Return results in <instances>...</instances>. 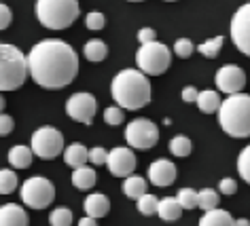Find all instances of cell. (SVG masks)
Listing matches in <instances>:
<instances>
[{
	"mask_svg": "<svg viewBox=\"0 0 250 226\" xmlns=\"http://www.w3.org/2000/svg\"><path fill=\"white\" fill-rule=\"evenodd\" d=\"M30 76L42 89H64L79 74L77 51L60 38L41 40L28 53Z\"/></svg>",
	"mask_w": 250,
	"mask_h": 226,
	"instance_id": "6da1fadb",
	"label": "cell"
},
{
	"mask_svg": "<svg viewBox=\"0 0 250 226\" xmlns=\"http://www.w3.org/2000/svg\"><path fill=\"white\" fill-rule=\"evenodd\" d=\"M112 99L117 102L119 108L125 110H140L151 102V83H148L146 74L140 70H121L112 78L110 83Z\"/></svg>",
	"mask_w": 250,
	"mask_h": 226,
	"instance_id": "7a4b0ae2",
	"label": "cell"
},
{
	"mask_svg": "<svg viewBox=\"0 0 250 226\" xmlns=\"http://www.w3.org/2000/svg\"><path fill=\"white\" fill-rule=\"evenodd\" d=\"M221 129L231 137H250V95L235 93L223 99L218 110Z\"/></svg>",
	"mask_w": 250,
	"mask_h": 226,
	"instance_id": "3957f363",
	"label": "cell"
},
{
	"mask_svg": "<svg viewBox=\"0 0 250 226\" xmlns=\"http://www.w3.org/2000/svg\"><path fill=\"white\" fill-rule=\"evenodd\" d=\"M30 74L28 55L15 45L0 42V91H15L26 83Z\"/></svg>",
	"mask_w": 250,
	"mask_h": 226,
	"instance_id": "277c9868",
	"label": "cell"
},
{
	"mask_svg": "<svg viewBox=\"0 0 250 226\" xmlns=\"http://www.w3.org/2000/svg\"><path fill=\"white\" fill-rule=\"evenodd\" d=\"M36 19L49 30L70 28L81 13L79 0H36Z\"/></svg>",
	"mask_w": 250,
	"mask_h": 226,
	"instance_id": "5b68a950",
	"label": "cell"
},
{
	"mask_svg": "<svg viewBox=\"0 0 250 226\" xmlns=\"http://www.w3.org/2000/svg\"><path fill=\"white\" fill-rule=\"evenodd\" d=\"M172 64V51L164 42H148V45H140L138 53H136V66L140 72L146 76H159L164 74Z\"/></svg>",
	"mask_w": 250,
	"mask_h": 226,
	"instance_id": "8992f818",
	"label": "cell"
},
{
	"mask_svg": "<svg viewBox=\"0 0 250 226\" xmlns=\"http://www.w3.org/2000/svg\"><path fill=\"white\" fill-rule=\"evenodd\" d=\"M20 197L23 205L32 207V209H45L55 199V186L51 180L42 178V175H34V178H28L23 182Z\"/></svg>",
	"mask_w": 250,
	"mask_h": 226,
	"instance_id": "52a82bcc",
	"label": "cell"
},
{
	"mask_svg": "<svg viewBox=\"0 0 250 226\" xmlns=\"http://www.w3.org/2000/svg\"><path fill=\"white\" fill-rule=\"evenodd\" d=\"M34 156H39L42 161H51L58 154H64V135L60 133L55 127H41L32 133V142H30Z\"/></svg>",
	"mask_w": 250,
	"mask_h": 226,
	"instance_id": "ba28073f",
	"label": "cell"
},
{
	"mask_svg": "<svg viewBox=\"0 0 250 226\" xmlns=\"http://www.w3.org/2000/svg\"><path fill=\"white\" fill-rule=\"evenodd\" d=\"M125 140L136 150H148L159 142V127L148 118H134L125 127Z\"/></svg>",
	"mask_w": 250,
	"mask_h": 226,
	"instance_id": "9c48e42d",
	"label": "cell"
},
{
	"mask_svg": "<svg viewBox=\"0 0 250 226\" xmlns=\"http://www.w3.org/2000/svg\"><path fill=\"white\" fill-rule=\"evenodd\" d=\"M96 110H98V102L91 93H74V95L68 97L66 102V114L77 123H83V125H91L93 123V116H96Z\"/></svg>",
	"mask_w": 250,
	"mask_h": 226,
	"instance_id": "30bf717a",
	"label": "cell"
},
{
	"mask_svg": "<svg viewBox=\"0 0 250 226\" xmlns=\"http://www.w3.org/2000/svg\"><path fill=\"white\" fill-rule=\"evenodd\" d=\"M231 40L235 49L250 57V2L242 4L231 19Z\"/></svg>",
	"mask_w": 250,
	"mask_h": 226,
	"instance_id": "8fae6325",
	"label": "cell"
},
{
	"mask_svg": "<svg viewBox=\"0 0 250 226\" xmlns=\"http://www.w3.org/2000/svg\"><path fill=\"white\" fill-rule=\"evenodd\" d=\"M214 83L218 87V91L227 93V95H235V93H242L244 85H246V72L240 66L227 64V66L218 68Z\"/></svg>",
	"mask_w": 250,
	"mask_h": 226,
	"instance_id": "7c38bea8",
	"label": "cell"
},
{
	"mask_svg": "<svg viewBox=\"0 0 250 226\" xmlns=\"http://www.w3.org/2000/svg\"><path fill=\"white\" fill-rule=\"evenodd\" d=\"M106 165H108V171L115 178H129V175H134V169H136V154L129 148L117 146L108 152Z\"/></svg>",
	"mask_w": 250,
	"mask_h": 226,
	"instance_id": "4fadbf2b",
	"label": "cell"
},
{
	"mask_svg": "<svg viewBox=\"0 0 250 226\" xmlns=\"http://www.w3.org/2000/svg\"><path fill=\"white\" fill-rule=\"evenodd\" d=\"M176 175H178L176 165L167 159H157L148 167V180H151V184H155V186H170V184H174Z\"/></svg>",
	"mask_w": 250,
	"mask_h": 226,
	"instance_id": "5bb4252c",
	"label": "cell"
},
{
	"mask_svg": "<svg viewBox=\"0 0 250 226\" xmlns=\"http://www.w3.org/2000/svg\"><path fill=\"white\" fill-rule=\"evenodd\" d=\"M30 218L21 205L7 203L0 207V226H28Z\"/></svg>",
	"mask_w": 250,
	"mask_h": 226,
	"instance_id": "9a60e30c",
	"label": "cell"
},
{
	"mask_svg": "<svg viewBox=\"0 0 250 226\" xmlns=\"http://www.w3.org/2000/svg\"><path fill=\"white\" fill-rule=\"evenodd\" d=\"M83 207H85V213H87V216L93 218V220H98V218H104L106 213H108L110 201H108V197H106V194H102V192H91L89 197L85 199Z\"/></svg>",
	"mask_w": 250,
	"mask_h": 226,
	"instance_id": "2e32d148",
	"label": "cell"
},
{
	"mask_svg": "<svg viewBox=\"0 0 250 226\" xmlns=\"http://www.w3.org/2000/svg\"><path fill=\"white\" fill-rule=\"evenodd\" d=\"M64 161H66V165H70L72 169L85 167L87 161H89V150H87L83 144H70V146H66V150H64Z\"/></svg>",
	"mask_w": 250,
	"mask_h": 226,
	"instance_id": "e0dca14e",
	"label": "cell"
},
{
	"mask_svg": "<svg viewBox=\"0 0 250 226\" xmlns=\"http://www.w3.org/2000/svg\"><path fill=\"white\" fill-rule=\"evenodd\" d=\"M32 159H34L32 148L21 146V144H17V146L9 150V163H11V167H15V169H28L32 165Z\"/></svg>",
	"mask_w": 250,
	"mask_h": 226,
	"instance_id": "ac0fdd59",
	"label": "cell"
},
{
	"mask_svg": "<svg viewBox=\"0 0 250 226\" xmlns=\"http://www.w3.org/2000/svg\"><path fill=\"white\" fill-rule=\"evenodd\" d=\"M159 218L166 220V222H176L183 213V205L178 203L176 197H166V199H159Z\"/></svg>",
	"mask_w": 250,
	"mask_h": 226,
	"instance_id": "d6986e66",
	"label": "cell"
},
{
	"mask_svg": "<svg viewBox=\"0 0 250 226\" xmlns=\"http://www.w3.org/2000/svg\"><path fill=\"white\" fill-rule=\"evenodd\" d=\"M197 108L204 112V114H214V112L221 110V106H223V99L218 97V93L216 91H210V89H206V91H199V97H197Z\"/></svg>",
	"mask_w": 250,
	"mask_h": 226,
	"instance_id": "ffe728a7",
	"label": "cell"
},
{
	"mask_svg": "<svg viewBox=\"0 0 250 226\" xmlns=\"http://www.w3.org/2000/svg\"><path fill=\"white\" fill-rule=\"evenodd\" d=\"M98 175L93 171V167H79L72 171V184L79 188V190H89V188L96 186Z\"/></svg>",
	"mask_w": 250,
	"mask_h": 226,
	"instance_id": "44dd1931",
	"label": "cell"
},
{
	"mask_svg": "<svg viewBox=\"0 0 250 226\" xmlns=\"http://www.w3.org/2000/svg\"><path fill=\"white\" fill-rule=\"evenodd\" d=\"M199 226H235V220L225 209H212L204 213V218L199 220Z\"/></svg>",
	"mask_w": 250,
	"mask_h": 226,
	"instance_id": "7402d4cb",
	"label": "cell"
},
{
	"mask_svg": "<svg viewBox=\"0 0 250 226\" xmlns=\"http://www.w3.org/2000/svg\"><path fill=\"white\" fill-rule=\"evenodd\" d=\"M123 194L129 199H142L146 194V180L140 178V175H129L123 182Z\"/></svg>",
	"mask_w": 250,
	"mask_h": 226,
	"instance_id": "603a6c76",
	"label": "cell"
},
{
	"mask_svg": "<svg viewBox=\"0 0 250 226\" xmlns=\"http://www.w3.org/2000/svg\"><path fill=\"white\" fill-rule=\"evenodd\" d=\"M83 55H85L87 61H102V59H106V55H108V47H106L104 40L91 38V40L85 42Z\"/></svg>",
	"mask_w": 250,
	"mask_h": 226,
	"instance_id": "cb8c5ba5",
	"label": "cell"
},
{
	"mask_svg": "<svg viewBox=\"0 0 250 226\" xmlns=\"http://www.w3.org/2000/svg\"><path fill=\"white\" fill-rule=\"evenodd\" d=\"M223 42H225V38H223V36H214V38H210V40L202 42V45L197 47V51L202 53L204 57H208V59H214V57H218V53H221V49H223Z\"/></svg>",
	"mask_w": 250,
	"mask_h": 226,
	"instance_id": "d4e9b609",
	"label": "cell"
},
{
	"mask_svg": "<svg viewBox=\"0 0 250 226\" xmlns=\"http://www.w3.org/2000/svg\"><path fill=\"white\" fill-rule=\"evenodd\" d=\"M193 150V144L187 135H176L170 140V152L174 156H189Z\"/></svg>",
	"mask_w": 250,
	"mask_h": 226,
	"instance_id": "484cf974",
	"label": "cell"
},
{
	"mask_svg": "<svg viewBox=\"0 0 250 226\" xmlns=\"http://www.w3.org/2000/svg\"><path fill=\"white\" fill-rule=\"evenodd\" d=\"M136 207H138V211L142 216H153V213H157V209H159V199L155 197V194L146 192L142 199L136 201Z\"/></svg>",
	"mask_w": 250,
	"mask_h": 226,
	"instance_id": "4316f807",
	"label": "cell"
},
{
	"mask_svg": "<svg viewBox=\"0 0 250 226\" xmlns=\"http://www.w3.org/2000/svg\"><path fill=\"white\" fill-rule=\"evenodd\" d=\"M176 199L183 205V209H195V207H199V192H195L193 188H180Z\"/></svg>",
	"mask_w": 250,
	"mask_h": 226,
	"instance_id": "83f0119b",
	"label": "cell"
},
{
	"mask_svg": "<svg viewBox=\"0 0 250 226\" xmlns=\"http://www.w3.org/2000/svg\"><path fill=\"white\" fill-rule=\"evenodd\" d=\"M17 188V173L13 169H0V194H11Z\"/></svg>",
	"mask_w": 250,
	"mask_h": 226,
	"instance_id": "f1b7e54d",
	"label": "cell"
},
{
	"mask_svg": "<svg viewBox=\"0 0 250 226\" xmlns=\"http://www.w3.org/2000/svg\"><path fill=\"white\" fill-rule=\"evenodd\" d=\"M199 207H202L204 211L218 209V192L212 190V188H204V190H199Z\"/></svg>",
	"mask_w": 250,
	"mask_h": 226,
	"instance_id": "f546056e",
	"label": "cell"
},
{
	"mask_svg": "<svg viewBox=\"0 0 250 226\" xmlns=\"http://www.w3.org/2000/svg\"><path fill=\"white\" fill-rule=\"evenodd\" d=\"M49 224L51 226H70L72 224V211L68 207H58L49 213Z\"/></svg>",
	"mask_w": 250,
	"mask_h": 226,
	"instance_id": "4dcf8cb0",
	"label": "cell"
},
{
	"mask_svg": "<svg viewBox=\"0 0 250 226\" xmlns=\"http://www.w3.org/2000/svg\"><path fill=\"white\" fill-rule=\"evenodd\" d=\"M237 171H240V178L250 184V144L237 156Z\"/></svg>",
	"mask_w": 250,
	"mask_h": 226,
	"instance_id": "1f68e13d",
	"label": "cell"
},
{
	"mask_svg": "<svg viewBox=\"0 0 250 226\" xmlns=\"http://www.w3.org/2000/svg\"><path fill=\"white\" fill-rule=\"evenodd\" d=\"M195 49H197V47H193V42H191L189 38H178L176 42H174V53H176L180 59L191 57Z\"/></svg>",
	"mask_w": 250,
	"mask_h": 226,
	"instance_id": "d6a6232c",
	"label": "cell"
},
{
	"mask_svg": "<svg viewBox=\"0 0 250 226\" xmlns=\"http://www.w3.org/2000/svg\"><path fill=\"white\" fill-rule=\"evenodd\" d=\"M104 121L106 125H121L123 123V108H119V106H108V108L104 110Z\"/></svg>",
	"mask_w": 250,
	"mask_h": 226,
	"instance_id": "836d02e7",
	"label": "cell"
},
{
	"mask_svg": "<svg viewBox=\"0 0 250 226\" xmlns=\"http://www.w3.org/2000/svg\"><path fill=\"white\" fill-rule=\"evenodd\" d=\"M104 23H106V19L100 11H91V13H87V17H85V26L89 30H93V32H96V30H102Z\"/></svg>",
	"mask_w": 250,
	"mask_h": 226,
	"instance_id": "e575fe53",
	"label": "cell"
},
{
	"mask_svg": "<svg viewBox=\"0 0 250 226\" xmlns=\"http://www.w3.org/2000/svg\"><path fill=\"white\" fill-rule=\"evenodd\" d=\"M89 161L93 165H106V161H108V150H104L102 146H96L89 150Z\"/></svg>",
	"mask_w": 250,
	"mask_h": 226,
	"instance_id": "d590c367",
	"label": "cell"
},
{
	"mask_svg": "<svg viewBox=\"0 0 250 226\" xmlns=\"http://www.w3.org/2000/svg\"><path fill=\"white\" fill-rule=\"evenodd\" d=\"M218 192L221 194H235L237 192V184H235V180L233 178H223L221 182H218Z\"/></svg>",
	"mask_w": 250,
	"mask_h": 226,
	"instance_id": "8d00e7d4",
	"label": "cell"
},
{
	"mask_svg": "<svg viewBox=\"0 0 250 226\" xmlns=\"http://www.w3.org/2000/svg\"><path fill=\"white\" fill-rule=\"evenodd\" d=\"M11 21H13V13H11V9L7 4L0 2V30H7L11 26Z\"/></svg>",
	"mask_w": 250,
	"mask_h": 226,
	"instance_id": "74e56055",
	"label": "cell"
},
{
	"mask_svg": "<svg viewBox=\"0 0 250 226\" xmlns=\"http://www.w3.org/2000/svg\"><path fill=\"white\" fill-rule=\"evenodd\" d=\"M15 127V121H13V116H9V114H0V135H9L11 131H13Z\"/></svg>",
	"mask_w": 250,
	"mask_h": 226,
	"instance_id": "f35d334b",
	"label": "cell"
},
{
	"mask_svg": "<svg viewBox=\"0 0 250 226\" xmlns=\"http://www.w3.org/2000/svg\"><path fill=\"white\" fill-rule=\"evenodd\" d=\"M155 30L153 28H142L138 30V42L140 45H148V42H155Z\"/></svg>",
	"mask_w": 250,
	"mask_h": 226,
	"instance_id": "ab89813d",
	"label": "cell"
},
{
	"mask_svg": "<svg viewBox=\"0 0 250 226\" xmlns=\"http://www.w3.org/2000/svg\"><path fill=\"white\" fill-rule=\"evenodd\" d=\"M197 97H199V91L195 89V87H185V89H183V99L187 104L197 102Z\"/></svg>",
	"mask_w": 250,
	"mask_h": 226,
	"instance_id": "60d3db41",
	"label": "cell"
},
{
	"mask_svg": "<svg viewBox=\"0 0 250 226\" xmlns=\"http://www.w3.org/2000/svg\"><path fill=\"white\" fill-rule=\"evenodd\" d=\"M79 226H98V222H96L93 218L85 216V218H81V220H79Z\"/></svg>",
	"mask_w": 250,
	"mask_h": 226,
	"instance_id": "b9f144b4",
	"label": "cell"
},
{
	"mask_svg": "<svg viewBox=\"0 0 250 226\" xmlns=\"http://www.w3.org/2000/svg\"><path fill=\"white\" fill-rule=\"evenodd\" d=\"M235 226H250V220L240 218V220H235Z\"/></svg>",
	"mask_w": 250,
	"mask_h": 226,
	"instance_id": "7bdbcfd3",
	"label": "cell"
},
{
	"mask_svg": "<svg viewBox=\"0 0 250 226\" xmlns=\"http://www.w3.org/2000/svg\"><path fill=\"white\" fill-rule=\"evenodd\" d=\"M2 110H4V99H2V95H0V114H2Z\"/></svg>",
	"mask_w": 250,
	"mask_h": 226,
	"instance_id": "ee69618b",
	"label": "cell"
},
{
	"mask_svg": "<svg viewBox=\"0 0 250 226\" xmlns=\"http://www.w3.org/2000/svg\"><path fill=\"white\" fill-rule=\"evenodd\" d=\"M129 2H142V0H129Z\"/></svg>",
	"mask_w": 250,
	"mask_h": 226,
	"instance_id": "f6af8a7d",
	"label": "cell"
},
{
	"mask_svg": "<svg viewBox=\"0 0 250 226\" xmlns=\"http://www.w3.org/2000/svg\"><path fill=\"white\" fill-rule=\"evenodd\" d=\"M166 2H176V0H166Z\"/></svg>",
	"mask_w": 250,
	"mask_h": 226,
	"instance_id": "bcb514c9",
	"label": "cell"
}]
</instances>
